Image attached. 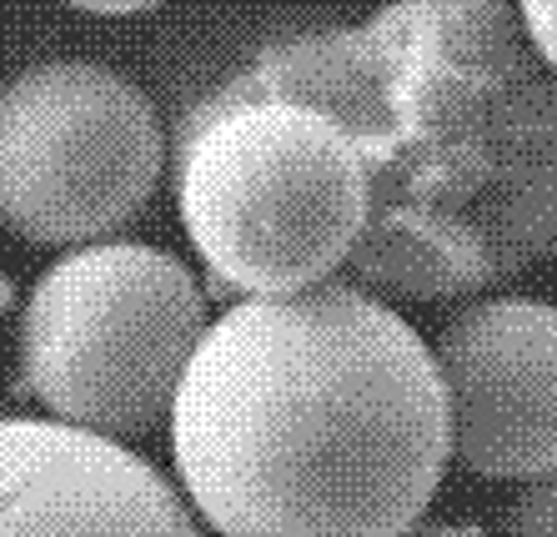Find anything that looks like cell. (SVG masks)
<instances>
[{"instance_id":"10","label":"cell","mask_w":557,"mask_h":537,"mask_svg":"<svg viewBox=\"0 0 557 537\" xmlns=\"http://www.w3.org/2000/svg\"><path fill=\"white\" fill-rule=\"evenodd\" d=\"M81 11H96V15H131V11H151L161 0H71Z\"/></svg>"},{"instance_id":"11","label":"cell","mask_w":557,"mask_h":537,"mask_svg":"<svg viewBox=\"0 0 557 537\" xmlns=\"http://www.w3.org/2000/svg\"><path fill=\"white\" fill-rule=\"evenodd\" d=\"M407 537H487L482 527H467V523H417Z\"/></svg>"},{"instance_id":"3","label":"cell","mask_w":557,"mask_h":537,"mask_svg":"<svg viewBox=\"0 0 557 537\" xmlns=\"http://www.w3.org/2000/svg\"><path fill=\"white\" fill-rule=\"evenodd\" d=\"M176 207L221 291L297 297L357 257L367 161L332 111L211 91L176 126Z\"/></svg>"},{"instance_id":"1","label":"cell","mask_w":557,"mask_h":537,"mask_svg":"<svg viewBox=\"0 0 557 537\" xmlns=\"http://www.w3.org/2000/svg\"><path fill=\"white\" fill-rule=\"evenodd\" d=\"M221 91L351 132L372 182L357 287L442 302L557 257V71L507 0H392L357 30L276 40Z\"/></svg>"},{"instance_id":"9","label":"cell","mask_w":557,"mask_h":537,"mask_svg":"<svg viewBox=\"0 0 557 537\" xmlns=\"http://www.w3.org/2000/svg\"><path fill=\"white\" fill-rule=\"evenodd\" d=\"M522 15V26H528V40L537 46L547 66L557 71V0H512Z\"/></svg>"},{"instance_id":"6","label":"cell","mask_w":557,"mask_h":537,"mask_svg":"<svg viewBox=\"0 0 557 537\" xmlns=\"http://www.w3.org/2000/svg\"><path fill=\"white\" fill-rule=\"evenodd\" d=\"M437 372L453 412V458L478 477L557 472V307L482 297L437 332Z\"/></svg>"},{"instance_id":"4","label":"cell","mask_w":557,"mask_h":537,"mask_svg":"<svg viewBox=\"0 0 557 537\" xmlns=\"http://www.w3.org/2000/svg\"><path fill=\"white\" fill-rule=\"evenodd\" d=\"M207 297L171 251L106 241L55 262L21 322V382L55 422L136 437L171 417Z\"/></svg>"},{"instance_id":"5","label":"cell","mask_w":557,"mask_h":537,"mask_svg":"<svg viewBox=\"0 0 557 537\" xmlns=\"http://www.w3.org/2000/svg\"><path fill=\"white\" fill-rule=\"evenodd\" d=\"M161 161L151 101L116 71L51 61L0 91V222L26 241L121 232L156 191Z\"/></svg>"},{"instance_id":"12","label":"cell","mask_w":557,"mask_h":537,"mask_svg":"<svg viewBox=\"0 0 557 537\" xmlns=\"http://www.w3.org/2000/svg\"><path fill=\"white\" fill-rule=\"evenodd\" d=\"M5 302H11V282L0 276V312H5Z\"/></svg>"},{"instance_id":"7","label":"cell","mask_w":557,"mask_h":537,"mask_svg":"<svg viewBox=\"0 0 557 537\" xmlns=\"http://www.w3.org/2000/svg\"><path fill=\"white\" fill-rule=\"evenodd\" d=\"M0 537H201L176 487L111 437L0 417Z\"/></svg>"},{"instance_id":"2","label":"cell","mask_w":557,"mask_h":537,"mask_svg":"<svg viewBox=\"0 0 557 537\" xmlns=\"http://www.w3.org/2000/svg\"><path fill=\"white\" fill-rule=\"evenodd\" d=\"M171 452L221 537H407L453 458V412L428 341L357 282H322L211 322Z\"/></svg>"},{"instance_id":"8","label":"cell","mask_w":557,"mask_h":537,"mask_svg":"<svg viewBox=\"0 0 557 537\" xmlns=\"http://www.w3.org/2000/svg\"><path fill=\"white\" fill-rule=\"evenodd\" d=\"M497 537H557V472L532 477L497 517Z\"/></svg>"}]
</instances>
